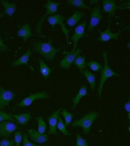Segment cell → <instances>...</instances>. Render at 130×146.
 <instances>
[{
  "instance_id": "25",
  "label": "cell",
  "mask_w": 130,
  "mask_h": 146,
  "mask_svg": "<svg viewBox=\"0 0 130 146\" xmlns=\"http://www.w3.org/2000/svg\"><path fill=\"white\" fill-rule=\"evenodd\" d=\"M67 5L82 9H91V7L85 4L84 0H68Z\"/></svg>"
},
{
  "instance_id": "4",
  "label": "cell",
  "mask_w": 130,
  "mask_h": 146,
  "mask_svg": "<svg viewBox=\"0 0 130 146\" xmlns=\"http://www.w3.org/2000/svg\"><path fill=\"white\" fill-rule=\"evenodd\" d=\"M61 3H56L53 2L51 0H48L47 3H46L44 5V8L46 10V13L45 15H43L42 17L40 19V20L38 21V22L36 24V27L35 29L37 34H39V35L40 36H45L44 35H42V25L43 22H44V21L45 19V18L49 16V15H57L58 11V7L59 6L61 5Z\"/></svg>"
},
{
  "instance_id": "15",
  "label": "cell",
  "mask_w": 130,
  "mask_h": 146,
  "mask_svg": "<svg viewBox=\"0 0 130 146\" xmlns=\"http://www.w3.org/2000/svg\"><path fill=\"white\" fill-rule=\"evenodd\" d=\"M123 9L121 7L116 4L115 0H103V13H108L109 17L115 16V11L117 10Z\"/></svg>"
},
{
  "instance_id": "1",
  "label": "cell",
  "mask_w": 130,
  "mask_h": 146,
  "mask_svg": "<svg viewBox=\"0 0 130 146\" xmlns=\"http://www.w3.org/2000/svg\"><path fill=\"white\" fill-rule=\"evenodd\" d=\"M60 50L61 48H56L53 46L52 39L46 42L38 40L33 41V51L41 54L49 61H52Z\"/></svg>"
},
{
  "instance_id": "31",
  "label": "cell",
  "mask_w": 130,
  "mask_h": 146,
  "mask_svg": "<svg viewBox=\"0 0 130 146\" xmlns=\"http://www.w3.org/2000/svg\"><path fill=\"white\" fill-rule=\"evenodd\" d=\"M22 143L23 146H50V145H39L33 143L32 142H31V141L29 140L28 134H27L26 133H23Z\"/></svg>"
},
{
  "instance_id": "30",
  "label": "cell",
  "mask_w": 130,
  "mask_h": 146,
  "mask_svg": "<svg viewBox=\"0 0 130 146\" xmlns=\"http://www.w3.org/2000/svg\"><path fill=\"white\" fill-rule=\"evenodd\" d=\"M86 65H87L91 70H92L94 72H98L99 71H100L103 68V66L100 64L98 63L97 62L94 61V60H92V61L88 62Z\"/></svg>"
},
{
  "instance_id": "13",
  "label": "cell",
  "mask_w": 130,
  "mask_h": 146,
  "mask_svg": "<svg viewBox=\"0 0 130 146\" xmlns=\"http://www.w3.org/2000/svg\"><path fill=\"white\" fill-rule=\"evenodd\" d=\"M61 111V108H59L52 113V114L47 118V121L49 125V130L48 131V135H58L57 131V125L58 121V118Z\"/></svg>"
},
{
  "instance_id": "20",
  "label": "cell",
  "mask_w": 130,
  "mask_h": 146,
  "mask_svg": "<svg viewBox=\"0 0 130 146\" xmlns=\"http://www.w3.org/2000/svg\"><path fill=\"white\" fill-rule=\"evenodd\" d=\"M88 95V90H87V87H86L85 85V86H82L80 88L78 91V93L76 95L75 97H74L72 100L73 101V106H72V109L74 110L76 107L78 106L79 104V102L80 100H82V98H83L84 96H86Z\"/></svg>"
},
{
  "instance_id": "23",
  "label": "cell",
  "mask_w": 130,
  "mask_h": 146,
  "mask_svg": "<svg viewBox=\"0 0 130 146\" xmlns=\"http://www.w3.org/2000/svg\"><path fill=\"white\" fill-rule=\"evenodd\" d=\"M39 66H40V71L42 76L45 78L46 80L51 76L52 72L54 68H51L49 66L44 62V60L41 58L39 59Z\"/></svg>"
},
{
  "instance_id": "27",
  "label": "cell",
  "mask_w": 130,
  "mask_h": 146,
  "mask_svg": "<svg viewBox=\"0 0 130 146\" xmlns=\"http://www.w3.org/2000/svg\"><path fill=\"white\" fill-rule=\"evenodd\" d=\"M38 123V131L40 133H45L47 129V125L44 120L43 117L39 116V117H35L34 118Z\"/></svg>"
},
{
  "instance_id": "2",
  "label": "cell",
  "mask_w": 130,
  "mask_h": 146,
  "mask_svg": "<svg viewBox=\"0 0 130 146\" xmlns=\"http://www.w3.org/2000/svg\"><path fill=\"white\" fill-rule=\"evenodd\" d=\"M103 56L104 59V66L103 68H102V70L101 72V78H100V82H99L98 88L97 90L98 97V99L100 100L101 99V97H102V94H103L104 83H106L107 80L114 76H118V77L121 76L119 74L115 72L110 67L109 63V52L107 50L103 51Z\"/></svg>"
},
{
  "instance_id": "11",
  "label": "cell",
  "mask_w": 130,
  "mask_h": 146,
  "mask_svg": "<svg viewBox=\"0 0 130 146\" xmlns=\"http://www.w3.org/2000/svg\"><path fill=\"white\" fill-rule=\"evenodd\" d=\"M104 16L102 15L100 6H96L93 8L91 13V19L89 25L87 28V31H92L97 26L100 24L101 21Z\"/></svg>"
},
{
  "instance_id": "33",
  "label": "cell",
  "mask_w": 130,
  "mask_h": 146,
  "mask_svg": "<svg viewBox=\"0 0 130 146\" xmlns=\"http://www.w3.org/2000/svg\"><path fill=\"white\" fill-rule=\"evenodd\" d=\"M15 146H21L22 141V134L21 131H16L15 132Z\"/></svg>"
},
{
  "instance_id": "16",
  "label": "cell",
  "mask_w": 130,
  "mask_h": 146,
  "mask_svg": "<svg viewBox=\"0 0 130 146\" xmlns=\"http://www.w3.org/2000/svg\"><path fill=\"white\" fill-rule=\"evenodd\" d=\"M31 56V51L30 48H29L28 50L27 51V52L25 53H24L19 59L15 60L14 61L12 62L11 64V66L12 67H16V66H21V65H25L28 66L31 70L33 71H34V68L31 65H30L28 64V61Z\"/></svg>"
},
{
  "instance_id": "34",
  "label": "cell",
  "mask_w": 130,
  "mask_h": 146,
  "mask_svg": "<svg viewBox=\"0 0 130 146\" xmlns=\"http://www.w3.org/2000/svg\"><path fill=\"white\" fill-rule=\"evenodd\" d=\"M0 146H15L14 139L4 138L0 140Z\"/></svg>"
},
{
  "instance_id": "28",
  "label": "cell",
  "mask_w": 130,
  "mask_h": 146,
  "mask_svg": "<svg viewBox=\"0 0 130 146\" xmlns=\"http://www.w3.org/2000/svg\"><path fill=\"white\" fill-rule=\"evenodd\" d=\"M57 129H58L59 131H61L62 133H63V134L65 137L70 136L71 135V133L67 131L64 121L60 116L58 118V121L57 125Z\"/></svg>"
},
{
  "instance_id": "5",
  "label": "cell",
  "mask_w": 130,
  "mask_h": 146,
  "mask_svg": "<svg viewBox=\"0 0 130 146\" xmlns=\"http://www.w3.org/2000/svg\"><path fill=\"white\" fill-rule=\"evenodd\" d=\"M50 98V95L46 91H41V92L37 93L31 94L22 100L16 106V107H27L30 106L36 100H49Z\"/></svg>"
},
{
  "instance_id": "3",
  "label": "cell",
  "mask_w": 130,
  "mask_h": 146,
  "mask_svg": "<svg viewBox=\"0 0 130 146\" xmlns=\"http://www.w3.org/2000/svg\"><path fill=\"white\" fill-rule=\"evenodd\" d=\"M100 116V113L97 111H91L85 115L81 119L76 120L71 123L73 127H82L84 134L88 135L90 133L92 125Z\"/></svg>"
},
{
  "instance_id": "7",
  "label": "cell",
  "mask_w": 130,
  "mask_h": 146,
  "mask_svg": "<svg viewBox=\"0 0 130 146\" xmlns=\"http://www.w3.org/2000/svg\"><path fill=\"white\" fill-rule=\"evenodd\" d=\"M20 126L11 121H4L0 122V137H10L17 129Z\"/></svg>"
},
{
  "instance_id": "38",
  "label": "cell",
  "mask_w": 130,
  "mask_h": 146,
  "mask_svg": "<svg viewBox=\"0 0 130 146\" xmlns=\"http://www.w3.org/2000/svg\"><path fill=\"white\" fill-rule=\"evenodd\" d=\"M129 45H130V42H128V43L127 46H128V48H129H129H130V46H129Z\"/></svg>"
},
{
  "instance_id": "8",
  "label": "cell",
  "mask_w": 130,
  "mask_h": 146,
  "mask_svg": "<svg viewBox=\"0 0 130 146\" xmlns=\"http://www.w3.org/2000/svg\"><path fill=\"white\" fill-rule=\"evenodd\" d=\"M16 94L12 90L0 87V111L3 110L10 103L15 100Z\"/></svg>"
},
{
  "instance_id": "12",
  "label": "cell",
  "mask_w": 130,
  "mask_h": 146,
  "mask_svg": "<svg viewBox=\"0 0 130 146\" xmlns=\"http://www.w3.org/2000/svg\"><path fill=\"white\" fill-rule=\"evenodd\" d=\"M86 27V22L85 21H84L82 23H80L79 25H77L75 29H74V34L71 37V39L73 42V48L71 50L72 52L76 50L78 41L80 38H83L85 35Z\"/></svg>"
},
{
  "instance_id": "35",
  "label": "cell",
  "mask_w": 130,
  "mask_h": 146,
  "mask_svg": "<svg viewBox=\"0 0 130 146\" xmlns=\"http://www.w3.org/2000/svg\"><path fill=\"white\" fill-rule=\"evenodd\" d=\"M10 51V48L7 45L4 43L3 40L0 36V52H8Z\"/></svg>"
},
{
  "instance_id": "36",
  "label": "cell",
  "mask_w": 130,
  "mask_h": 146,
  "mask_svg": "<svg viewBox=\"0 0 130 146\" xmlns=\"http://www.w3.org/2000/svg\"><path fill=\"white\" fill-rule=\"evenodd\" d=\"M124 108L127 113V118L129 121L130 120V100L128 99V101L126 102V103L124 105Z\"/></svg>"
},
{
  "instance_id": "24",
  "label": "cell",
  "mask_w": 130,
  "mask_h": 146,
  "mask_svg": "<svg viewBox=\"0 0 130 146\" xmlns=\"http://www.w3.org/2000/svg\"><path fill=\"white\" fill-rule=\"evenodd\" d=\"M73 65L76 66V67L77 68V69L79 70V71L81 72L83 70L85 69L86 66V58L85 56L82 55H78L74 61L73 62Z\"/></svg>"
},
{
  "instance_id": "39",
  "label": "cell",
  "mask_w": 130,
  "mask_h": 146,
  "mask_svg": "<svg viewBox=\"0 0 130 146\" xmlns=\"http://www.w3.org/2000/svg\"><path fill=\"white\" fill-rule=\"evenodd\" d=\"M128 132H130V126H129V125L128 126Z\"/></svg>"
},
{
  "instance_id": "37",
  "label": "cell",
  "mask_w": 130,
  "mask_h": 146,
  "mask_svg": "<svg viewBox=\"0 0 130 146\" xmlns=\"http://www.w3.org/2000/svg\"><path fill=\"white\" fill-rule=\"evenodd\" d=\"M99 2V1H98V0H91V1H90L89 2V4H95L97 3H98Z\"/></svg>"
},
{
  "instance_id": "17",
  "label": "cell",
  "mask_w": 130,
  "mask_h": 146,
  "mask_svg": "<svg viewBox=\"0 0 130 146\" xmlns=\"http://www.w3.org/2000/svg\"><path fill=\"white\" fill-rule=\"evenodd\" d=\"M17 36L19 37L22 38L23 40L24 43L27 40L30 38L32 36H35L36 35H34L33 34L31 31V28L29 25L28 22H26L19 29V30L17 32Z\"/></svg>"
},
{
  "instance_id": "6",
  "label": "cell",
  "mask_w": 130,
  "mask_h": 146,
  "mask_svg": "<svg viewBox=\"0 0 130 146\" xmlns=\"http://www.w3.org/2000/svg\"><path fill=\"white\" fill-rule=\"evenodd\" d=\"M47 21L48 23L52 25V28H54L55 26L57 25H59L61 27L62 31L64 34L66 40L67 41L69 40V32L70 31L68 29L65 25V23L64 22V17L63 15H52L47 17Z\"/></svg>"
},
{
  "instance_id": "29",
  "label": "cell",
  "mask_w": 130,
  "mask_h": 146,
  "mask_svg": "<svg viewBox=\"0 0 130 146\" xmlns=\"http://www.w3.org/2000/svg\"><path fill=\"white\" fill-rule=\"evenodd\" d=\"M4 121H11L15 123H18L17 121L12 117L11 114L3 111H0V122Z\"/></svg>"
},
{
  "instance_id": "14",
  "label": "cell",
  "mask_w": 130,
  "mask_h": 146,
  "mask_svg": "<svg viewBox=\"0 0 130 146\" xmlns=\"http://www.w3.org/2000/svg\"><path fill=\"white\" fill-rule=\"evenodd\" d=\"M28 136L34 143V144H43L47 143L49 141L48 136L45 133H40L34 129H30L27 130Z\"/></svg>"
},
{
  "instance_id": "9",
  "label": "cell",
  "mask_w": 130,
  "mask_h": 146,
  "mask_svg": "<svg viewBox=\"0 0 130 146\" xmlns=\"http://www.w3.org/2000/svg\"><path fill=\"white\" fill-rule=\"evenodd\" d=\"M110 22H111V20L110 17L107 28L106 30H105L104 31H101L100 29H98V31L100 33V36L98 38L96 39V41L97 42H108L111 40H117L119 38V36H121L122 33V31L121 30H119V31L117 33L111 32L110 31Z\"/></svg>"
},
{
  "instance_id": "18",
  "label": "cell",
  "mask_w": 130,
  "mask_h": 146,
  "mask_svg": "<svg viewBox=\"0 0 130 146\" xmlns=\"http://www.w3.org/2000/svg\"><path fill=\"white\" fill-rule=\"evenodd\" d=\"M1 4L4 8V11L0 14V17H2L4 15H7L10 17H12L17 9L16 4L15 3H9L5 0H1L0 1Z\"/></svg>"
},
{
  "instance_id": "32",
  "label": "cell",
  "mask_w": 130,
  "mask_h": 146,
  "mask_svg": "<svg viewBox=\"0 0 130 146\" xmlns=\"http://www.w3.org/2000/svg\"><path fill=\"white\" fill-rule=\"evenodd\" d=\"M75 146H91L88 141L84 139L80 134H77L76 136V144Z\"/></svg>"
},
{
  "instance_id": "21",
  "label": "cell",
  "mask_w": 130,
  "mask_h": 146,
  "mask_svg": "<svg viewBox=\"0 0 130 146\" xmlns=\"http://www.w3.org/2000/svg\"><path fill=\"white\" fill-rule=\"evenodd\" d=\"M81 73L86 77L90 85L91 90L92 91H95L96 87V75L86 69L83 70Z\"/></svg>"
},
{
  "instance_id": "26",
  "label": "cell",
  "mask_w": 130,
  "mask_h": 146,
  "mask_svg": "<svg viewBox=\"0 0 130 146\" xmlns=\"http://www.w3.org/2000/svg\"><path fill=\"white\" fill-rule=\"evenodd\" d=\"M61 114L63 115V117L64 118L65 120V126H69L72 121V120L74 117V115L68 111L66 109L64 108L62 110V111H61Z\"/></svg>"
},
{
  "instance_id": "10",
  "label": "cell",
  "mask_w": 130,
  "mask_h": 146,
  "mask_svg": "<svg viewBox=\"0 0 130 146\" xmlns=\"http://www.w3.org/2000/svg\"><path fill=\"white\" fill-rule=\"evenodd\" d=\"M82 51L80 48H77L76 50L72 52H64L63 53L65 54L64 57L62 59L59 65L62 68L65 69H70L71 65L73 64L76 58L82 53Z\"/></svg>"
},
{
  "instance_id": "19",
  "label": "cell",
  "mask_w": 130,
  "mask_h": 146,
  "mask_svg": "<svg viewBox=\"0 0 130 146\" xmlns=\"http://www.w3.org/2000/svg\"><path fill=\"white\" fill-rule=\"evenodd\" d=\"M85 13L83 11H76L72 16L67 18V24L69 26L73 27L81 20L82 18L85 16Z\"/></svg>"
},
{
  "instance_id": "22",
  "label": "cell",
  "mask_w": 130,
  "mask_h": 146,
  "mask_svg": "<svg viewBox=\"0 0 130 146\" xmlns=\"http://www.w3.org/2000/svg\"><path fill=\"white\" fill-rule=\"evenodd\" d=\"M12 117L16 120L19 124L25 126L28 124V121L32 119L31 114L30 113H25L20 114L11 115Z\"/></svg>"
}]
</instances>
